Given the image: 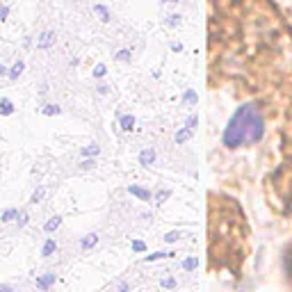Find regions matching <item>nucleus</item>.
I'll list each match as a JSON object with an SVG mask.
<instances>
[{
    "label": "nucleus",
    "instance_id": "e433bc0d",
    "mask_svg": "<svg viewBox=\"0 0 292 292\" xmlns=\"http://www.w3.org/2000/svg\"><path fill=\"white\" fill-rule=\"evenodd\" d=\"M167 2H178V0H167Z\"/></svg>",
    "mask_w": 292,
    "mask_h": 292
},
{
    "label": "nucleus",
    "instance_id": "c9c22d12",
    "mask_svg": "<svg viewBox=\"0 0 292 292\" xmlns=\"http://www.w3.org/2000/svg\"><path fill=\"white\" fill-rule=\"evenodd\" d=\"M9 290H12V285H5V283L0 285V292H9Z\"/></svg>",
    "mask_w": 292,
    "mask_h": 292
},
{
    "label": "nucleus",
    "instance_id": "4468645a",
    "mask_svg": "<svg viewBox=\"0 0 292 292\" xmlns=\"http://www.w3.org/2000/svg\"><path fill=\"white\" fill-rule=\"evenodd\" d=\"M16 217H18V210H16V208H7V210H2L0 222H2V224H7V222H14Z\"/></svg>",
    "mask_w": 292,
    "mask_h": 292
},
{
    "label": "nucleus",
    "instance_id": "c85d7f7f",
    "mask_svg": "<svg viewBox=\"0 0 292 292\" xmlns=\"http://www.w3.org/2000/svg\"><path fill=\"white\" fill-rule=\"evenodd\" d=\"M185 126H188L189 130H194V128L199 126V117H196V114H192V117H189V119L185 121Z\"/></svg>",
    "mask_w": 292,
    "mask_h": 292
},
{
    "label": "nucleus",
    "instance_id": "4be33fe9",
    "mask_svg": "<svg viewBox=\"0 0 292 292\" xmlns=\"http://www.w3.org/2000/svg\"><path fill=\"white\" fill-rule=\"evenodd\" d=\"M196 101H199V94H196L194 89H188L185 94H183V103H189V105H194Z\"/></svg>",
    "mask_w": 292,
    "mask_h": 292
},
{
    "label": "nucleus",
    "instance_id": "473e14b6",
    "mask_svg": "<svg viewBox=\"0 0 292 292\" xmlns=\"http://www.w3.org/2000/svg\"><path fill=\"white\" fill-rule=\"evenodd\" d=\"M172 51L173 52H180V51H183V44H178V41H176V44H172Z\"/></svg>",
    "mask_w": 292,
    "mask_h": 292
},
{
    "label": "nucleus",
    "instance_id": "393cba45",
    "mask_svg": "<svg viewBox=\"0 0 292 292\" xmlns=\"http://www.w3.org/2000/svg\"><path fill=\"white\" fill-rule=\"evenodd\" d=\"M130 55H133L130 48H121V51L117 52V60H119V62H130Z\"/></svg>",
    "mask_w": 292,
    "mask_h": 292
},
{
    "label": "nucleus",
    "instance_id": "c756f323",
    "mask_svg": "<svg viewBox=\"0 0 292 292\" xmlns=\"http://www.w3.org/2000/svg\"><path fill=\"white\" fill-rule=\"evenodd\" d=\"M7 16H9V7L5 2H0V21H7Z\"/></svg>",
    "mask_w": 292,
    "mask_h": 292
},
{
    "label": "nucleus",
    "instance_id": "20e7f679",
    "mask_svg": "<svg viewBox=\"0 0 292 292\" xmlns=\"http://www.w3.org/2000/svg\"><path fill=\"white\" fill-rule=\"evenodd\" d=\"M137 160H139V165H142V167L153 165V162H155V149H144Z\"/></svg>",
    "mask_w": 292,
    "mask_h": 292
},
{
    "label": "nucleus",
    "instance_id": "423d86ee",
    "mask_svg": "<svg viewBox=\"0 0 292 292\" xmlns=\"http://www.w3.org/2000/svg\"><path fill=\"white\" fill-rule=\"evenodd\" d=\"M96 244H98V235H96V233H89V235H85L83 240H80V249H83V251H91Z\"/></svg>",
    "mask_w": 292,
    "mask_h": 292
},
{
    "label": "nucleus",
    "instance_id": "9d476101",
    "mask_svg": "<svg viewBox=\"0 0 292 292\" xmlns=\"http://www.w3.org/2000/svg\"><path fill=\"white\" fill-rule=\"evenodd\" d=\"M192 133H194V130H189L188 126H185V128H180L178 133L173 135V142H176V144H185V142L189 139V137H192Z\"/></svg>",
    "mask_w": 292,
    "mask_h": 292
},
{
    "label": "nucleus",
    "instance_id": "ddd939ff",
    "mask_svg": "<svg viewBox=\"0 0 292 292\" xmlns=\"http://www.w3.org/2000/svg\"><path fill=\"white\" fill-rule=\"evenodd\" d=\"M60 226H62V217H60V215H55V217H51L48 222H46L44 231H46V233H52V231H57Z\"/></svg>",
    "mask_w": 292,
    "mask_h": 292
},
{
    "label": "nucleus",
    "instance_id": "f03ea898",
    "mask_svg": "<svg viewBox=\"0 0 292 292\" xmlns=\"http://www.w3.org/2000/svg\"><path fill=\"white\" fill-rule=\"evenodd\" d=\"M55 41H57V34H55V30H44L37 37V48H39V51H48V48H52V46H55Z\"/></svg>",
    "mask_w": 292,
    "mask_h": 292
},
{
    "label": "nucleus",
    "instance_id": "39448f33",
    "mask_svg": "<svg viewBox=\"0 0 292 292\" xmlns=\"http://www.w3.org/2000/svg\"><path fill=\"white\" fill-rule=\"evenodd\" d=\"M23 71H25V62L16 60L14 64H12V69L7 71V78H9V80H18V75H21Z\"/></svg>",
    "mask_w": 292,
    "mask_h": 292
},
{
    "label": "nucleus",
    "instance_id": "a878e982",
    "mask_svg": "<svg viewBox=\"0 0 292 292\" xmlns=\"http://www.w3.org/2000/svg\"><path fill=\"white\" fill-rule=\"evenodd\" d=\"M160 285L167 288V290H172V288H176V278H173V276H165L162 281H160Z\"/></svg>",
    "mask_w": 292,
    "mask_h": 292
},
{
    "label": "nucleus",
    "instance_id": "6ab92c4d",
    "mask_svg": "<svg viewBox=\"0 0 292 292\" xmlns=\"http://www.w3.org/2000/svg\"><path fill=\"white\" fill-rule=\"evenodd\" d=\"M91 75H94L96 80H103L105 75H107V67H105L103 62H101V64H96V67H94V71H91Z\"/></svg>",
    "mask_w": 292,
    "mask_h": 292
},
{
    "label": "nucleus",
    "instance_id": "b1692460",
    "mask_svg": "<svg viewBox=\"0 0 292 292\" xmlns=\"http://www.w3.org/2000/svg\"><path fill=\"white\" fill-rule=\"evenodd\" d=\"M44 196H46V188H37L34 192H32V196H30V203H39Z\"/></svg>",
    "mask_w": 292,
    "mask_h": 292
},
{
    "label": "nucleus",
    "instance_id": "f257e3e1",
    "mask_svg": "<svg viewBox=\"0 0 292 292\" xmlns=\"http://www.w3.org/2000/svg\"><path fill=\"white\" fill-rule=\"evenodd\" d=\"M265 135V117L256 103L240 105L226 123L222 133V144L226 149H240L249 144H258Z\"/></svg>",
    "mask_w": 292,
    "mask_h": 292
},
{
    "label": "nucleus",
    "instance_id": "6e6552de",
    "mask_svg": "<svg viewBox=\"0 0 292 292\" xmlns=\"http://www.w3.org/2000/svg\"><path fill=\"white\" fill-rule=\"evenodd\" d=\"M119 126L123 133H130L133 128H135V117L133 114H121L119 117Z\"/></svg>",
    "mask_w": 292,
    "mask_h": 292
},
{
    "label": "nucleus",
    "instance_id": "2eb2a0df",
    "mask_svg": "<svg viewBox=\"0 0 292 292\" xmlns=\"http://www.w3.org/2000/svg\"><path fill=\"white\" fill-rule=\"evenodd\" d=\"M196 267H199V258H196V256H188V258L183 260V270L185 272H194Z\"/></svg>",
    "mask_w": 292,
    "mask_h": 292
},
{
    "label": "nucleus",
    "instance_id": "bb28decb",
    "mask_svg": "<svg viewBox=\"0 0 292 292\" xmlns=\"http://www.w3.org/2000/svg\"><path fill=\"white\" fill-rule=\"evenodd\" d=\"M133 251H135V254H144V251H146V242L133 240Z\"/></svg>",
    "mask_w": 292,
    "mask_h": 292
},
{
    "label": "nucleus",
    "instance_id": "a211bd4d",
    "mask_svg": "<svg viewBox=\"0 0 292 292\" xmlns=\"http://www.w3.org/2000/svg\"><path fill=\"white\" fill-rule=\"evenodd\" d=\"M169 256H173L172 251H155V254L146 256L144 260H146V262H155V260H162V258H169Z\"/></svg>",
    "mask_w": 292,
    "mask_h": 292
},
{
    "label": "nucleus",
    "instance_id": "f704fd0d",
    "mask_svg": "<svg viewBox=\"0 0 292 292\" xmlns=\"http://www.w3.org/2000/svg\"><path fill=\"white\" fill-rule=\"evenodd\" d=\"M7 71H9L7 67H2V64H0V78H2V75H7Z\"/></svg>",
    "mask_w": 292,
    "mask_h": 292
},
{
    "label": "nucleus",
    "instance_id": "7c9ffc66",
    "mask_svg": "<svg viewBox=\"0 0 292 292\" xmlns=\"http://www.w3.org/2000/svg\"><path fill=\"white\" fill-rule=\"evenodd\" d=\"M28 222H30V215H28V212H23L21 219H18V228H23V226L28 224Z\"/></svg>",
    "mask_w": 292,
    "mask_h": 292
},
{
    "label": "nucleus",
    "instance_id": "2f4dec72",
    "mask_svg": "<svg viewBox=\"0 0 292 292\" xmlns=\"http://www.w3.org/2000/svg\"><path fill=\"white\" fill-rule=\"evenodd\" d=\"M107 91H110L107 85H98V94H107Z\"/></svg>",
    "mask_w": 292,
    "mask_h": 292
},
{
    "label": "nucleus",
    "instance_id": "dca6fc26",
    "mask_svg": "<svg viewBox=\"0 0 292 292\" xmlns=\"http://www.w3.org/2000/svg\"><path fill=\"white\" fill-rule=\"evenodd\" d=\"M80 153H83V157H96L98 153H101V146H98V144H89V146H85Z\"/></svg>",
    "mask_w": 292,
    "mask_h": 292
},
{
    "label": "nucleus",
    "instance_id": "aec40b11",
    "mask_svg": "<svg viewBox=\"0 0 292 292\" xmlns=\"http://www.w3.org/2000/svg\"><path fill=\"white\" fill-rule=\"evenodd\" d=\"M180 238H183V231H169V233H165L162 240H165L167 244H173V242H178Z\"/></svg>",
    "mask_w": 292,
    "mask_h": 292
},
{
    "label": "nucleus",
    "instance_id": "1a4fd4ad",
    "mask_svg": "<svg viewBox=\"0 0 292 292\" xmlns=\"http://www.w3.org/2000/svg\"><path fill=\"white\" fill-rule=\"evenodd\" d=\"M51 285H55V274H52V272H48V274H44V276L37 278V288H39V290H48Z\"/></svg>",
    "mask_w": 292,
    "mask_h": 292
},
{
    "label": "nucleus",
    "instance_id": "72a5a7b5",
    "mask_svg": "<svg viewBox=\"0 0 292 292\" xmlns=\"http://www.w3.org/2000/svg\"><path fill=\"white\" fill-rule=\"evenodd\" d=\"M119 290L121 292H128V290H130V285H128V283H119Z\"/></svg>",
    "mask_w": 292,
    "mask_h": 292
},
{
    "label": "nucleus",
    "instance_id": "f3484780",
    "mask_svg": "<svg viewBox=\"0 0 292 292\" xmlns=\"http://www.w3.org/2000/svg\"><path fill=\"white\" fill-rule=\"evenodd\" d=\"M180 23H183V14H172L165 18V25L167 28H178Z\"/></svg>",
    "mask_w": 292,
    "mask_h": 292
},
{
    "label": "nucleus",
    "instance_id": "cd10ccee",
    "mask_svg": "<svg viewBox=\"0 0 292 292\" xmlns=\"http://www.w3.org/2000/svg\"><path fill=\"white\" fill-rule=\"evenodd\" d=\"M80 167H83V169H94V167H96V160H94V157H85L83 162H80Z\"/></svg>",
    "mask_w": 292,
    "mask_h": 292
},
{
    "label": "nucleus",
    "instance_id": "412c9836",
    "mask_svg": "<svg viewBox=\"0 0 292 292\" xmlns=\"http://www.w3.org/2000/svg\"><path fill=\"white\" fill-rule=\"evenodd\" d=\"M41 112H44L46 117H57V114H60L62 110H60V105H55V103H48V105H46V107H44V110H41Z\"/></svg>",
    "mask_w": 292,
    "mask_h": 292
},
{
    "label": "nucleus",
    "instance_id": "9b49d317",
    "mask_svg": "<svg viewBox=\"0 0 292 292\" xmlns=\"http://www.w3.org/2000/svg\"><path fill=\"white\" fill-rule=\"evenodd\" d=\"M14 103L9 101V98H0V114L2 117H9V114H14Z\"/></svg>",
    "mask_w": 292,
    "mask_h": 292
},
{
    "label": "nucleus",
    "instance_id": "f8f14e48",
    "mask_svg": "<svg viewBox=\"0 0 292 292\" xmlns=\"http://www.w3.org/2000/svg\"><path fill=\"white\" fill-rule=\"evenodd\" d=\"M55 249H57V242L52 240V238H48V240L44 242V247H41V256H44V258H48V256L55 254Z\"/></svg>",
    "mask_w": 292,
    "mask_h": 292
},
{
    "label": "nucleus",
    "instance_id": "7ed1b4c3",
    "mask_svg": "<svg viewBox=\"0 0 292 292\" xmlns=\"http://www.w3.org/2000/svg\"><path fill=\"white\" fill-rule=\"evenodd\" d=\"M128 194L137 196V199H142V201H151V192L146 188H139V185H128Z\"/></svg>",
    "mask_w": 292,
    "mask_h": 292
},
{
    "label": "nucleus",
    "instance_id": "0eeeda50",
    "mask_svg": "<svg viewBox=\"0 0 292 292\" xmlns=\"http://www.w3.org/2000/svg\"><path fill=\"white\" fill-rule=\"evenodd\" d=\"M94 12H96V16H98V21H101V23H110V21H112L110 9L105 7V5H101V2H98V5H94Z\"/></svg>",
    "mask_w": 292,
    "mask_h": 292
},
{
    "label": "nucleus",
    "instance_id": "5701e85b",
    "mask_svg": "<svg viewBox=\"0 0 292 292\" xmlns=\"http://www.w3.org/2000/svg\"><path fill=\"white\" fill-rule=\"evenodd\" d=\"M169 196H172V192H169V189H160V192L155 194V206H162V203H165Z\"/></svg>",
    "mask_w": 292,
    "mask_h": 292
}]
</instances>
